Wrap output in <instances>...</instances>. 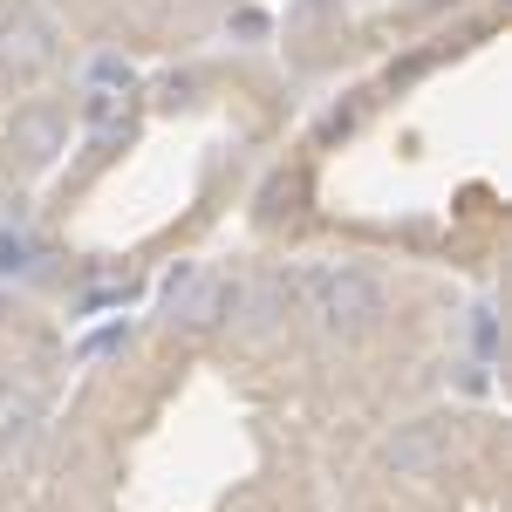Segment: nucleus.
<instances>
[{"instance_id": "f03ea898", "label": "nucleus", "mask_w": 512, "mask_h": 512, "mask_svg": "<svg viewBox=\"0 0 512 512\" xmlns=\"http://www.w3.org/2000/svg\"><path fill=\"white\" fill-rule=\"evenodd\" d=\"M308 301H315V315L328 328H362V321L383 315V294H376V280L355 274V267H328V274H308Z\"/></svg>"}, {"instance_id": "f257e3e1", "label": "nucleus", "mask_w": 512, "mask_h": 512, "mask_svg": "<svg viewBox=\"0 0 512 512\" xmlns=\"http://www.w3.org/2000/svg\"><path fill=\"white\" fill-rule=\"evenodd\" d=\"M55 62V21L41 14L35 0H14L0 7V76L7 82H28Z\"/></svg>"}, {"instance_id": "7ed1b4c3", "label": "nucleus", "mask_w": 512, "mask_h": 512, "mask_svg": "<svg viewBox=\"0 0 512 512\" xmlns=\"http://www.w3.org/2000/svg\"><path fill=\"white\" fill-rule=\"evenodd\" d=\"M62 137H69L62 110L55 103H28V110H14V123H7V158L21 164V171H41V164H55Z\"/></svg>"}, {"instance_id": "423d86ee", "label": "nucleus", "mask_w": 512, "mask_h": 512, "mask_svg": "<svg viewBox=\"0 0 512 512\" xmlns=\"http://www.w3.org/2000/svg\"><path fill=\"white\" fill-rule=\"evenodd\" d=\"M117 117H123V96H117V89H96V96H89V130H96V137H110Z\"/></svg>"}, {"instance_id": "20e7f679", "label": "nucleus", "mask_w": 512, "mask_h": 512, "mask_svg": "<svg viewBox=\"0 0 512 512\" xmlns=\"http://www.w3.org/2000/svg\"><path fill=\"white\" fill-rule=\"evenodd\" d=\"M437 451H444V424H410V431L390 444V472L396 478L424 472V465H437Z\"/></svg>"}, {"instance_id": "39448f33", "label": "nucleus", "mask_w": 512, "mask_h": 512, "mask_svg": "<svg viewBox=\"0 0 512 512\" xmlns=\"http://www.w3.org/2000/svg\"><path fill=\"white\" fill-rule=\"evenodd\" d=\"M41 424V396L21 390V383H0V444H14V437H28Z\"/></svg>"}]
</instances>
